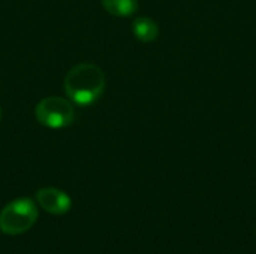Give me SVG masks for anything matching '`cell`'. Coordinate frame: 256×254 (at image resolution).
Segmentation results:
<instances>
[{
    "mask_svg": "<svg viewBox=\"0 0 256 254\" xmlns=\"http://www.w3.org/2000/svg\"><path fill=\"white\" fill-rule=\"evenodd\" d=\"M132 31L138 40L153 42V40H156V37L159 34V27L152 18L138 16V18H135V21L132 24Z\"/></svg>",
    "mask_w": 256,
    "mask_h": 254,
    "instance_id": "5",
    "label": "cell"
},
{
    "mask_svg": "<svg viewBox=\"0 0 256 254\" xmlns=\"http://www.w3.org/2000/svg\"><path fill=\"white\" fill-rule=\"evenodd\" d=\"M106 85L104 70L93 63L75 64L64 78V91L70 102L78 106H88L98 102Z\"/></svg>",
    "mask_w": 256,
    "mask_h": 254,
    "instance_id": "1",
    "label": "cell"
},
{
    "mask_svg": "<svg viewBox=\"0 0 256 254\" xmlns=\"http://www.w3.org/2000/svg\"><path fill=\"white\" fill-rule=\"evenodd\" d=\"M36 120L50 129H63L74 123L75 111L70 100L51 96L44 97L34 108Z\"/></svg>",
    "mask_w": 256,
    "mask_h": 254,
    "instance_id": "3",
    "label": "cell"
},
{
    "mask_svg": "<svg viewBox=\"0 0 256 254\" xmlns=\"http://www.w3.org/2000/svg\"><path fill=\"white\" fill-rule=\"evenodd\" d=\"M0 120H2V106H0Z\"/></svg>",
    "mask_w": 256,
    "mask_h": 254,
    "instance_id": "7",
    "label": "cell"
},
{
    "mask_svg": "<svg viewBox=\"0 0 256 254\" xmlns=\"http://www.w3.org/2000/svg\"><path fill=\"white\" fill-rule=\"evenodd\" d=\"M36 202L44 211L52 216H64L72 208L70 196L66 192L56 187L39 189L36 193Z\"/></svg>",
    "mask_w": 256,
    "mask_h": 254,
    "instance_id": "4",
    "label": "cell"
},
{
    "mask_svg": "<svg viewBox=\"0 0 256 254\" xmlns=\"http://www.w3.org/2000/svg\"><path fill=\"white\" fill-rule=\"evenodd\" d=\"M105 10L114 16H130L138 10V0H100Z\"/></svg>",
    "mask_w": 256,
    "mask_h": 254,
    "instance_id": "6",
    "label": "cell"
},
{
    "mask_svg": "<svg viewBox=\"0 0 256 254\" xmlns=\"http://www.w3.org/2000/svg\"><path fill=\"white\" fill-rule=\"evenodd\" d=\"M39 217L38 207L30 198H18L0 211V231L4 235H21L30 231Z\"/></svg>",
    "mask_w": 256,
    "mask_h": 254,
    "instance_id": "2",
    "label": "cell"
}]
</instances>
